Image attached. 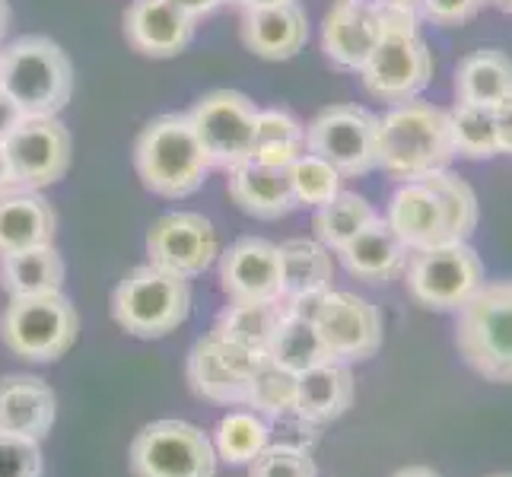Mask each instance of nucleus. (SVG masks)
Segmentation results:
<instances>
[{"instance_id":"obj_1","label":"nucleus","mask_w":512,"mask_h":477,"mask_svg":"<svg viewBox=\"0 0 512 477\" xmlns=\"http://www.w3.org/2000/svg\"><path fill=\"white\" fill-rule=\"evenodd\" d=\"M455 159L449 112L430 102H401L379 118L376 169L395 182H420Z\"/></svg>"},{"instance_id":"obj_2","label":"nucleus","mask_w":512,"mask_h":477,"mask_svg":"<svg viewBox=\"0 0 512 477\" xmlns=\"http://www.w3.org/2000/svg\"><path fill=\"white\" fill-rule=\"evenodd\" d=\"M134 169L147 191L182 201L207 182L214 166L191 128L188 112H169L140 128L134 140Z\"/></svg>"},{"instance_id":"obj_3","label":"nucleus","mask_w":512,"mask_h":477,"mask_svg":"<svg viewBox=\"0 0 512 477\" xmlns=\"http://www.w3.org/2000/svg\"><path fill=\"white\" fill-rule=\"evenodd\" d=\"M74 64L48 35H20L0 45V93L26 118H55L74 96Z\"/></svg>"},{"instance_id":"obj_4","label":"nucleus","mask_w":512,"mask_h":477,"mask_svg":"<svg viewBox=\"0 0 512 477\" xmlns=\"http://www.w3.org/2000/svg\"><path fill=\"white\" fill-rule=\"evenodd\" d=\"M191 315L188 277L156 264H137L112 293V318L131 338L156 341L179 331Z\"/></svg>"},{"instance_id":"obj_5","label":"nucleus","mask_w":512,"mask_h":477,"mask_svg":"<svg viewBox=\"0 0 512 477\" xmlns=\"http://www.w3.org/2000/svg\"><path fill=\"white\" fill-rule=\"evenodd\" d=\"M455 344L478 376L512 385V280H484L458 309Z\"/></svg>"},{"instance_id":"obj_6","label":"nucleus","mask_w":512,"mask_h":477,"mask_svg":"<svg viewBox=\"0 0 512 477\" xmlns=\"http://www.w3.org/2000/svg\"><path fill=\"white\" fill-rule=\"evenodd\" d=\"M80 318L64 293L20 296L0 312V341L26 363H55L77 344Z\"/></svg>"},{"instance_id":"obj_7","label":"nucleus","mask_w":512,"mask_h":477,"mask_svg":"<svg viewBox=\"0 0 512 477\" xmlns=\"http://www.w3.org/2000/svg\"><path fill=\"white\" fill-rule=\"evenodd\" d=\"M404 287L417 306L430 312H458L484 284V261L468 242H439L408 252Z\"/></svg>"},{"instance_id":"obj_8","label":"nucleus","mask_w":512,"mask_h":477,"mask_svg":"<svg viewBox=\"0 0 512 477\" xmlns=\"http://www.w3.org/2000/svg\"><path fill=\"white\" fill-rule=\"evenodd\" d=\"M134 477H217L210 436L188 420H153L128 449Z\"/></svg>"},{"instance_id":"obj_9","label":"nucleus","mask_w":512,"mask_h":477,"mask_svg":"<svg viewBox=\"0 0 512 477\" xmlns=\"http://www.w3.org/2000/svg\"><path fill=\"white\" fill-rule=\"evenodd\" d=\"M191 128L214 169L233 172L255 153L258 105L239 90H210L191 105Z\"/></svg>"},{"instance_id":"obj_10","label":"nucleus","mask_w":512,"mask_h":477,"mask_svg":"<svg viewBox=\"0 0 512 477\" xmlns=\"http://www.w3.org/2000/svg\"><path fill=\"white\" fill-rule=\"evenodd\" d=\"M379 115L363 105H328L306 125V153L322 156L341 175H366L376 169Z\"/></svg>"},{"instance_id":"obj_11","label":"nucleus","mask_w":512,"mask_h":477,"mask_svg":"<svg viewBox=\"0 0 512 477\" xmlns=\"http://www.w3.org/2000/svg\"><path fill=\"white\" fill-rule=\"evenodd\" d=\"M360 80L363 90L385 105L411 102L433 80V51L420 39V32H385L360 67Z\"/></svg>"},{"instance_id":"obj_12","label":"nucleus","mask_w":512,"mask_h":477,"mask_svg":"<svg viewBox=\"0 0 512 477\" xmlns=\"http://www.w3.org/2000/svg\"><path fill=\"white\" fill-rule=\"evenodd\" d=\"M264 353H255L249 347H239L226 338H217L214 331L194 341L188 353V385L201 401L236 408L249 398L252 376Z\"/></svg>"},{"instance_id":"obj_13","label":"nucleus","mask_w":512,"mask_h":477,"mask_svg":"<svg viewBox=\"0 0 512 477\" xmlns=\"http://www.w3.org/2000/svg\"><path fill=\"white\" fill-rule=\"evenodd\" d=\"M4 150L10 159L16 188L42 191L48 185L61 182L70 169L74 156V140L61 125V118H26L7 140Z\"/></svg>"},{"instance_id":"obj_14","label":"nucleus","mask_w":512,"mask_h":477,"mask_svg":"<svg viewBox=\"0 0 512 477\" xmlns=\"http://www.w3.org/2000/svg\"><path fill=\"white\" fill-rule=\"evenodd\" d=\"M315 328L322 334V344L331 353V360L341 363H363L376 357L382 347V315L369 299L328 290L322 309L315 315Z\"/></svg>"},{"instance_id":"obj_15","label":"nucleus","mask_w":512,"mask_h":477,"mask_svg":"<svg viewBox=\"0 0 512 477\" xmlns=\"http://www.w3.org/2000/svg\"><path fill=\"white\" fill-rule=\"evenodd\" d=\"M147 255L156 268H166L191 280L220 258V239L214 223L204 214L175 210V214H166L150 226Z\"/></svg>"},{"instance_id":"obj_16","label":"nucleus","mask_w":512,"mask_h":477,"mask_svg":"<svg viewBox=\"0 0 512 477\" xmlns=\"http://www.w3.org/2000/svg\"><path fill=\"white\" fill-rule=\"evenodd\" d=\"M220 290L229 303H274L284 296L280 249L268 239H236L220 255Z\"/></svg>"},{"instance_id":"obj_17","label":"nucleus","mask_w":512,"mask_h":477,"mask_svg":"<svg viewBox=\"0 0 512 477\" xmlns=\"http://www.w3.org/2000/svg\"><path fill=\"white\" fill-rule=\"evenodd\" d=\"M382 42V23L373 0H338L322 23L325 58L338 70H353L369 61V55Z\"/></svg>"},{"instance_id":"obj_18","label":"nucleus","mask_w":512,"mask_h":477,"mask_svg":"<svg viewBox=\"0 0 512 477\" xmlns=\"http://www.w3.org/2000/svg\"><path fill=\"white\" fill-rule=\"evenodd\" d=\"M385 223L395 229L408 252L430 249L449 239V214L430 182H401L388 201Z\"/></svg>"},{"instance_id":"obj_19","label":"nucleus","mask_w":512,"mask_h":477,"mask_svg":"<svg viewBox=\"0 0 512 477\" xmlns=\"http://www.w3.org/2000/svg\"><path fill=\"white\" fill-rule=\"evenodd\" d=\"M191 16L169 0H131L125 10V39L144 58H175L194 42Z\"/></svg>"},{"instance_id":"obj_20","label":"nucleus","mask_w":512,"mask_h":477,"mask_svg":"<svg viewBox=\"0 0 512 477\" xmlns=\"http://www.w3.org/2000/svg\"><path fill=\"white\" fill-rule=\"evenodd\" d=\"M242 45L264 61H287L306 48L309 42V16L306 10L287 0V4L242 13Z\"/></svg>"},{"instance_id":"obj_21","label":"nucleus","mask_w":512,"mask_h":477,"mask_svg":"<svg viewBox=\"0 0 512 477\" xmlns=\"http://www.w3.org/2000/svg\"><path fill=\"white\" fill-rule=\"evenodd\" d=\"M55 417L58 398L48 382L35 376L0 379V433L42 443L55 427Z\"/></svg>"},{"instance_id":"obj_22","label":"nucleus","mask_w":512,"mask_h":477,"mask_svg":"<svg viewBox=\"0 0 512 477\" xmlns=\"http://www.w3.org/2000/svg\"><path fill=\"white\" fill-rule=\"evenodd\" d=\"M226 191H229V201H233L242 214H249L255 220H280L296 210L290 169L261 166L255 159L229 172Z\"/></svg>"},{"instance_id":"obj_23","label":"nucleus","mask_w":512,"mask_h":477,"mask_svg":"<svg viewBox=\"0 0 512 477\" xmlns=\"http://www.w3.org/2000/svg\"><path fill=\"white\" fill-rule=\"evenodd\" d=\"M58 217L39 191L13 188L0 194V255H16L26 249L55 242Z\"/></svg>"},{"instance_id":"obj_24","label":"nucleus","mask_w":512,"mask_h":477,"mask_svg":"<svg viewBox=\"0 0 512 477\" xmlns=\"http://www.w3.org/2000/svg\"><path fill=\"white\" fill-rule=\"evenodd\" d=\"M341 258L344 271L350 277L363 280V284H385L395 274H401L404 261H408V249L395 236V229L385 223V217H376L363 233L353 236L341 252H334Z\"/></svg>"},{"instance_id":"obj_25","label":"nucleus","mask_w":512,"mask_h":477,"mask_svg":"<svg viewBox=\"0 0 512 477\" xmlns=\"http://www.w3.org/2000/svg\"><path fill=\"white\" fill-rule=\"evenodd\" d=\"M353 404V373L350 363L325 360L319 366L299 373L296 388V414L309 423H331L347 414Z\"/></svg>"},{"instance_id":"obj_26","label":"nucleus","mask_w":512,"mask_h":477,"mask_svg":"<svg viewBox=\"0 0 512 477\" xmlns=\"http://www.w3.org/2000/svg\"><path fill=\"white\" fill-rule=\"evenodd\" d=\"M64 258L55 245H39L16 255H0V290L10 299L61 293Z\"/></svg>"},{"instance_id":"obj_27","label":"nucleus","mask_w":512,"mask_h":477,"mask_svg":"<svg viewBox=\"0 0 512 477\" xmlns=\"http://www.w3.org/2000/svg\"><path fill=\"white\" fill-rule=\"evenodd\" d=\"M512 93V61L500 48H478L455 67V99L493 109Z\"/></svg>"},{"instance_id":"obj_28","label":"nucleus","mask_w":512,"mask_h":477,"mask_svg":"<svg viewBox=\"0 0 512 477\" xmlns=\"http://www.w3.org/2000/svg\"><path fill=\"white\" fill-rule=\"evenodd\" d=\"M277 249H280V268H284V296L280 299L331 290L334 255L319 239H287Z\"/></svg>"},{"instance_id":"obj_29","label":"nucleus","mask_w":512,"mask_h":477,"mask_svg":"<svg viewBox=\"0 0 512 477\" xmlns=\"http://www.w3.org/2000/svg\"><path fill=\"white\" fill-rule=\"evenodd\" d=\"M264 357L299 376V373H306V369L331 360V353L325 350L322 334H319V328H315L312 318L284 312L268 350H264Z\"/></svg>"},{"instance_id":"obj_30","label":"nucleus","mask_w":512,"mask_h":477,"mask_svg":"<svg viewBox=\"0 0 512 477\" xmlns=\"http://www.w3.org/2000/svg\"><path fill=\"white\" fill-rule=\"evenodd\" d=\"M280 318H284V303L280 299H274V303H233L217 315L214 334L239 347L264 353L280 325Z\"/></svg>"},{"instance_id":"obj_31","label":"nucleus","mask_w":512,"mask_h":477,"mask_svg":"<svg viewBox=\"0 0 512 477\" xmlns=\"http://www.w3.org/2000/svg\"><path fill=\"white\" fill-rule=\"evenodd\" d=\"M379 214H376V207L369 204L363 194H353V191H341V194H334V198L315 210V217H312V229H315V239H319L325 249L331 252H341L344 245L363 233V229L373 223Z\"/></svg>"},{"instance_id":"obj_32","label":"nucleus","mask_w":512,"mask_h":477,"mask_svg":"<svg viewBox=\"0 0 512 477\" xmlns=\"http://www.w3.org/2000/svg\"><path fill=\"white\" fill-rule=\"evenodd\" d=\"M210 443H214L217 458H223L226 465H249L255 455L271 446L268 420L255 411H229L214 427Z\"/></svg>"},{"instance_id":"obj_33","label":"nucleus","mask_w":512,"mask_h":477,"mask_svg":"<svg viewBox=\"0 0 512 477\" xmlns=\"http://www.w3.org/2000/svg\"><path fill=\"white\" fill-rule=\"evenodd\" d=\"M449 131H452L455 156H465V159L500 156L497 121H493V109H487V105L455 102V109L449 112Z\"/></svg>"},{"instance_id":"obj_34","label":"nucleus","mask_w":512,"mask_h":477,"mask_svg":"<svg viewBox=\"0 0 512 477\" xmlns=\"http://www.w3.org/2000/svg\"><path fill=\"white\" fill-rule=\"evenodd\" d=\"M296 388H299L296 373L271 363L268 357H261L255 376H252V385H249L245 408H252L264 420H277L284 414H296Z\"/></svg>"},{"instance_id":"obj_35","label":"nucleus","mask_w":512,"mask_h":477,"mask_svg":"<svg viewBox=\"0 0 512 477\" xmlns=\"http://www.w3.org/2000/svg\"><path fill=\"white\" fill-rule=\"evenodd\" d=\"M341 182H344V175L315 153H303L290 166V185H293L296 207H312V210L325 207L334 194L344 191Z\"/></svg>"},{"instance_id":"obj_36","label":"nucleus","mask_w":512,"mask_h":477,"mask_svg":"<svg viewBox=\"0 0 512 477\" xmlns=\"http://www.w3.org/2000/svg\"><path fill=\"white\" fill-rule=\"evenodd\" d=\"M420 182H430L439 198H443L446 214H449V239L452 242H468L474 229H478V214H481L474 188L465 179L452 175L449 169L433 172V175H427V179H420Z\"/></svg>"},{"instance_id":"obj_37","label":"nucleus","mask_w":512,"mask_h":477,"mask_svg":"<svg viewBox=\"0 0 512 477\" xmlns=\"http://www.w3.org/2000/svg\"><path fill=\"white\" fill-rule=\"evenodd\" d=\"M249 477H319V471H315L312 452L271 443L249 462Z\"/></svg>"},{"instance_id":"obj_38","label":"nucleus","mask_w":512,"mask_h":477,"mask_svg":"<svg viewBox=\"0 0 512 477\" xmlns=\"http://www.w3.org/2000/svg\"><path fill=\"white\" fill-rule=\"evenodd\" d=\"M258 147H296L306 150V128L287 109H258L255 150Z\"/></svg>"},{"instance_id":"obj_39","label":"nucleus","mask_w":512,"mask_h":477,"mask_svg":"<svg viewBox=\"0 0 512 477\" xmlns=\"http://www.w3.org/2000/svg\"><path fill=\"white\" fill-rule=\"evenodd\" d=\"M0 477H42L39 443L0 433Z\"/></svg>"},{"instance_id":"obj_40","label":"nucleus","mask_w":512,"mask_h":477,"mask_svg":"<svg viewBox=\"0 0 512 477\" xmlns=\"http://www.w3.org/2000/svg\"><path fill=\"white\" fill-rule=\"evenodd\" d=\"M417 7L433 26H462L484 4L481 0H417Z\"/></svg>"},{"instance_id":"obj_41","label":"nucleus","mask_w":512,"mask_h":477,"mask_svg":"<svg viewBox=\"0 0 512 477\" xmlns=\"http://www.w3.org/2000/svg\"><path fill=\"white\" fill-rule=\"evenodd\" d=\"M493 121H497V144H500V153L512 156V93L503 96L497 105H493Z\"/></svg>"},{"instance_id":"obj_42","label":"nucleus","mask_w":512,"mask_h":477,"mask_svg":"<svg viewBox=\"0 0 512 477\" xmlns=\"http://www.w3.org/2000/svg\"><path fill=\"white\" fill-rule=\"evenodd\" d=\"M23 121H26V115H23L20 105H16L7 93H0V144H4V140L20 128Z\"/></svg>"},{"instance_id":"obj_43","label":"nucleus","mask_w":512,"mask_h":477,"mask_svg":"<svg viewBox=\"0 0 512 477\" xmlns=\"http://www.w3.org/2000/svg\"><path fill=\"white\" fill-rule=\"evenodd\" d=\"M169 4L175 10H182L185 16H191L194 23H198V20H204V16H214L220 7L229 4V0H169Z\"/></svg>"},{"instance_id":"obj_44","label":"nucleus","mask_w":512,"mask_h":477,"mask_svg":"<svg viewBox=\"0 0 512 477\" xmlns=\"http://www.w3.org/2000/svg\"><path fill=\"white\" fill-rule=\"evenodd\" d=\"M16 188V179H13V169H10V159H7V150L0 144V194H7Z\"/></svg>"},{"instance_id":"obj_45","label":"nucleus","mask_w":512,"mask_h":477,"mask_svg":"<svg viewBox=\"0 0 512 477\" xmlns=\"http://www.w3.org/2000/svg\"><path fill=\"white\" fill-rule=\"evenodd\" d=\"M233 7H239L242 13L249 10H264V7H277V4H287V0H229Z\"/></svg>"},{"instance_id":"obj_46","label":"nucleus","mask_w":512,"mask_h":477,"mask_svg":"<svg viewBox=\"0 0 512 477\" xmlns=\"http://www.w3.org/2000/svg\"><path fill=\"white\" fill-rule=\"evenodd\" d=\"M392 477H443V474H436L433 468H423V465H414V468H401L398 474Z\"/></svg>"},{"instance_id":"obj_47","label":"nucleus","mask_w":512,"mask_h":477,"mask_svg":"<svg viewBox=\"0 0 512 477\" xmlns=\"http://www.w3.org/2000/svg\"><path fill=\"white\" fill-rule=\"evenodd\" d=\"M7 29H10V4L0 0V42L7 39Z\"/></svg>"},{"instance_id":"obj_48","label":"nucleus","mask_w":512,"mask_h":477,"mask_svg":"<svg viewBox=\"0 0 512 477\" xmlns=\"http://www.w3.org/2000/svg\"><path fill=\"white\" fill-rule=\"evenodd\" d=\"M481 4H490V7H503V10H506L509 0H481Z\"/></svg>"},{"instance_id":"obj_49","label":"nucleus","mask_w":512,"mask_h":477,"mask_svg":"<svg viewBox=\"0 0 512 477\" xmlns=\"http://www.w3.org/2000/svg\"><path fill=\"white\" fill-rule=\"evenodd\" d=\"M506 13H512V0H509V4H506Z\"/></svg>"},{"instance_id":"obj_50","label":"nucleus","mask_w":512,"mask_h":477,"mask_svg":"<svg viewBox=\"0 0 512 477\" xmlns=\"http://www.w3.org/2000/svg\"><path fill=\"white\" fill-rule=\"evenodd\" d=\"M497 477H512V474H497Z\"/></svg>"}]
</instances>
